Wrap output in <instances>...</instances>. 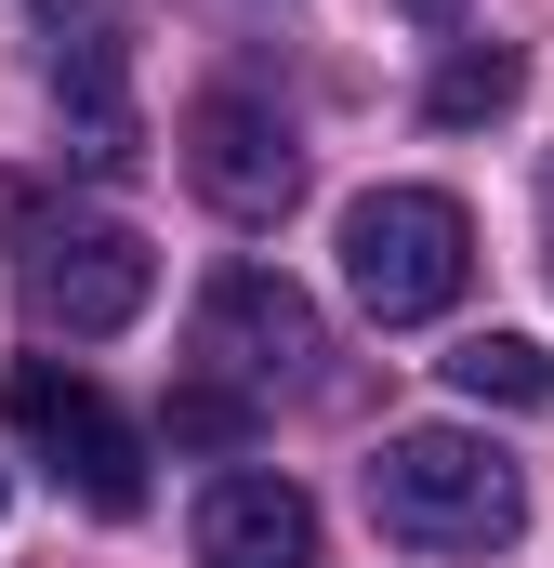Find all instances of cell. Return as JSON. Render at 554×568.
<instances>
[{
    "instance_id": "cell-1",
    "label": "cell",
    "mask_w": 554,
    "mask_h": 568,
    "mask_svg": "<svg viewBox=\"0 0 554 568\" xmlns=\"http://www.w3.org/2000/svg\"><path fill=\"white\" fill-rule=\"evenodd\" d=\"M370 516L410 556H502L529 529V476L462 424H410V436L370 449Z\"/></svg>"
},
{
    "instance_id": "cell-2",
    "label": "cell",
    "mask_w": 554,
    "mask_h": 568,
    "mask_svg": "<svg viewBox=\"0 0 554 568\" xmlns=\"http://www.w3.org/2000/svg\"><path fill=\"white\" fill-rule=\"evenodd\" d=\"M462 278H475V212H462L449 185H370V199L343 212V291H357L383 331L449 317Z\"/></svg>"
},
{
    "instance_id": "cell-3",
    "label": "cell",
    "mask_w": 554,
    "mask_h": 568,
    "mask_svg": "<svg viewBox=\"0 0 554 568\" xmlns=\"http://www.w3.org/2000/svg\"><path fill=\"white\" fill-rule=\"evenodd\" d=\"M0 410H13V436H27V449H40L93 516H145V436L106 410L93 371H66V357H13Z\"/></svg>"
},
{
    "instance_id": "cell-4",
    "label": "cell",
    "mask_w": 554,
    "mask_h": 568,
    "mask_svg": "<svg viewBox=\"0 0 554 568\" xmlns=\"http://www.w3.org/2000/svg\"><path fill=\"white\" fill-rule=\"evenodd\" d=\"M185 185L225 212V225H277L304 199V145L265 93H198L185 106Z\"/></svg>"
},
{
    "instance_id": "cell-5",
    "label": "cell",
    "mask_w": 554,
    "mask_h": 568,
    "mask_svg": "<svg viewBox=\"0 0 554 568\" xmlns=\"http://www.w3.org/2000/svg\"><path fill=\"white\" fill-rule=\"evenodd\" d=\"M145 291H158V252H145L133 225H66V239H40V252H27V304H40L66 344L133 331Z\"/></svg>"
},
{
    "instance_id": "cell-6",
    "label": "cell",
    "mask_w": 554,
    "mask_h": 568,
    "mask_svg": "<svg viewBox=\"0 0 554 568\" xmlns=\"http://www.w3.org/2000/svg\"><path fill=\"white\" fill-rule=\"evenodd\" d=\"M198 357H212V384H304L317 304L277 278V265H225V278L198 291Z\"/></svg>"
},
{
    "instance_id": "cell-7",
    "label": "cell",
    "mask_w": 554,
    "mask_h": 568,
    "mask_svg": "<svg viewBox=\"0 0 554 568\" xmlns=\"http://www.w3.org/2000/svg\"><path fill=\"white\" fill-rule=\"evenodd\" d=\"M198 568H330L317 556V503L290 489V476H265V463H225L212 489H198Z\"/></svg>"
},
{
    "instance_id": "cell-8",
    "label": "cell",
    "mask_w": 554,
    "mask_h": 568,
    "mask_svg": "<svg viewBox=\"0 0 554 568\" xmlns=\"http://www.w3.org/2000/svg\"><path fill=\"white\" fill-rule=\"evenodd\" d=\"M529 93V67L502 53V40H462V53H435V80H422V120L435 133H475V120H502Z\"/></svg>"
},
{
    "instance_id": "cell-9",
    "label": "cell",
    "mask_w": 554,
    "mask_h": 568,
    "mask_svg": "<svg viewBox=\"0 0 554 568\" xmlns=\"http://www.w3.org/2000/svg\"><path fill=\"white\" fill-rule=\"evenodd\" d=\"M449 384H462L475 410H554V357L529 331H475V344L449 357Z\"/></svg>"
},
{
    "instance_id": "cell-10",
    "label": "cell",
    "mask_w": 554,
    "mask_h": 568,
    "mask_svg": "<svg viewBox=\"0 0 554 568\" xmlns=\"http://www.w3.org/2000/svg\"><path fill=\"white\" fill-rule=\"evenodd\" d=\"M158 436H172V449H252V397H238V384H172Z\"/></svg>"
},
{
    "instance_id": "cell-11",
    "label": "cell",
    "mask_w": 554,
    "mask_h": 568,
    "mask_svg": "<svg viewBox=\"0 0 554 568\" xmlns=\"http://www.w3.org/2000/svg\"><path fill=\"white\" fill-rule=\"evenodd\" d=\"M410 13H422V27H449V13H462V0H410Z\"/></svg>"
},
{
    "instance_id": "cell-12",
    "label": "cell",
    "mask_w": 554,
    "mask_h": 568,
    "mask_svg": "<svg viewBox=\"0 0 554 568\" xmlns=\"http://www.w3.org/2000/svg\"><path fill=\"white\" fill-rule=\"evenodd\" d=\"M542 239H554V172H542Z\"/></svg>"
}]
</instances>
